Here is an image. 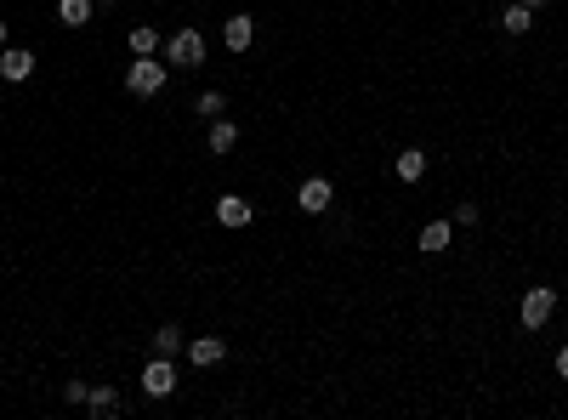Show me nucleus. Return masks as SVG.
<instances>
[{"label":"nucleus","instance_id":"obj_13","mask_svg":"<svg viewBox=\"0 0 568 420\" xmlns=\"http://www.w3.org/2000/svg\"><path fill=\"white\" fill-rule=\"evenodd\" d=\"M392 170H398V182H421V177H426V153H421V148H404Z\"/></svg>","mask_w":568,"mask_h":420},{"label":"nucleus","instance_id":"obj_2","mask_svg":"<svg viewBox=\"0 0 568 420\" xmlns=\"http://www.w3.org/2000/svg\"><path fill=\"white\" fill-rule=\"evenodd\" d=\"M165 63L171 69H199L205 63V35H199V29H177V35L165 40Z\"/></svg>","mask_w":568,"mask_h":420},{"label":"nucleus","instance_id":"obj_10","mask_svg":"<svg viewBox=\"0 0 568 420\" xmlns=\"http://www.w3.org/2000/svg\"><path fill=\"white\" fill-rule=\"evenodd\" d=\"M91 18H97L91 0H57V23H63V29H86Z\"/></svg>","mask_w":568,"mask_h":420},{"label":"nucleus","instance_id":"obj_11","mask_svg":"<svg viewBox=\"0 0 568 420\" xmlns=\"http://www.w3.org/2000/svg\"><path fill=\"white\" fill-rule=\"evenodd\" d=\"M449 239H455V222H426V227H421V251H426V256L449 251Z\"/></svg>","mask_w":568,"mask_h":420},{"label":"nucleus","instance_id":"obj_21","mask_svg":"<svg viewBox=\"0 0 568 420\" xmlns=\"http://www.w3.org/2000/svg\"><path fill=\"white\" fill-rule=\"evenodd\" d=\"M557 375L568 381V347H557Z\"/></svg>","mask_w":568,"mask_h":420},{"label":"nucleus","instance_id":"obj_23","mask_svg":"<svg viewBox=\"0 0 568 420\" xmlns=\"http://www.w3.org/2000/svg\"><path fill=\"white\" fill-rule=\"evenodd\" d=\"M523 6H546V0H523Z\"/></svg>","mask_w":568,"mask_h":420},{"label":"nucleus","instance_id":"obj_8","mask_svg":"<svg viewBox=\"0 0 568 420\" xmlns=\"http://www.w3.org/2000/svg\"><path fill=\"white\" fill-rule=\"evenodd\" d=\"M217 222L222 227H251L256 222V205H251V199H239V194H222L217 199Z\"/></svg>","mask_w":568,"mask_h":420},{"label":"nucleus","instance_id":"obj_15","mask_svg":"<svg viewBox=\"0 0 568 420\" xmlns=\"http://www.w3.org/2000/svg\"><path fill=\"white\" fill-rule=\"evenodd\" d=\"M126 40H131V52H136V57H153V52H160V29H153V23H136Z\"/></svg>","mask_w":568,"mask_h":420},{"label":"nucleus","instance_id":"obj_3","mask_svg":"<svg viewBox=\"0 0 568 420\" xmlns=\"http://www.w3.org/2000/svg\"><path fill=\"white\" fill-rule=\"evenodd\" d=\"M551 313H557V290H546V284H534L523 295V307H517V318H523V330H546Z\"/></svg>","mask_w":568,"mask_h":420},{"label":"nucleus","instance_id":"obj_17","mask_svg":"<svg viewBox=\"0 0 568 420\" xmlns=\"http://www.w3.org/2000/svg\"><path fill=\"white\" fill-rule=\"evenodd\" d=\"M86 403H91V415H97V420L103 415H119V392H114V386H91Z\"/></svg>","mask_w":568,"mask_h":420},{"label":"nucleus","instance_id":"obj_20","mask_svg":"<svg viewBox=\"0 0 568 420\" xmlns=\"http://www.w3.org/2000/svg\"><path fill=\"white\" fill-rule=\"evenodd\" d=\"M63 398H69V403H86V398H91V386H86V381H69V386H63Z\"/></svg>","mask_w":568,"mask_h":420},{"label":"nucleus","instance_id":"obj_4","mask_svg":"<svg viewBox=\"0 0 568 420\" xmlns=\"http://www.w3.org/2000/svg\"><path fill=\"white\" fill-rule=\"evenodd\" d=\"M143 392H148V398H171V392H177V364H171V358L153 352L148 364H143Z\"/></svg>","mask_w":568,"mask_h":420},{"label":"nucleus","instance_id":"obj_5","mask_svg":"<svg viewBox=\"0 0 568 420\" xmlns=\"http://www.w3.org/2000/svg\"><path fill=\"white\" fill-rule=\"evenodd\" d=\"M296 205H301L307 216H325V210L335 205V188H330V177H307V182H301V194H296Z\"/></svg>","mask_w":568,"mask_h":420},{"label":"nucleus","instance_id":"obj_9","mask_svg":"<svg viewBox=\"0 0 568 420\" xmlns=\"http://www.w3.org/2000/svg\"><path fill=\"white\" fill-rule=\"evenodd\" d=\"M251 40H256V23L251 18H244V12H239V18H222V45H227V52H251Z\"/></svg>","mask_w":568,"mask_h":420},{"label":"nucleus","instance_id":"obj_14","mask_svg":"<svg viewBox=\"0 0 568 420\" xmlns=\"http://www.w3.org/2000/svg\"><path fill=\"white\" fill-rule=\"evenodd\" d=\"M529 23H534V6H523V0L500 12V29H506V35H529Z\"/></svg>","mask_w":568,"mask_h":420},{"label":"nucleus","instance_id":"obj_12","mask_svg":"<svg viewBox=\"0 0 568 420\" xmlns=\"http://www.w3.org/2000/svg\"><path fill=\"white\" fill-rule=\"evenodd\" d=\"M153 352H160V358H177V352H188V335H182L177 324H160V330H153Z\"/></svg>","mask_w":568,"mask_h":420},{"label":"nucleus","instance_id":"obj_18","mask_svg":"<svg viewBox=\"0 0 568 420\" xmlns=\"http://www.w3.org/2000/svg\"><path fill=\"white\" fill-rule=\"evenodd\" d=\"M222 108H227V97H222V91H205V97L193 103V114H205V119H222Z\"/></svg>","mask_w":568,"mask_h":420},{"label":"nucleus","instance_id":"obj_19","mask_svg":"<svg viewBox=\"0 0 568 420\" xmlns=\"http://www.w3.org/2000/svg\"><path fill=\"white\" fill-rule=\"evenodd\" d=\"M455 222L472 227V222H478V205H472V199H460V205H455Z\"/></svg>","mask_w":568,"mask_h":420},{"label":"nucleus","instance_id":"obj_22","mask_svg":"<svg viewBox=\"0 0 568 420\" xmlns=\"http://www.w3.org/2000/svg\"><path fill=\"white\" fill-rule=\"evenodd\" d=\"M0 45H6V23H0Z\"/></svg>","mask_w":568,"mask_h":420},{"label":"nucleus","instance_id":"obj_7","mask_svg":"<svg viewBox=\"0 0 568 420\" xmlns=\"http://www.w3.org/2000/svg\"><path fill=\"white\" fill-rule=\"evenodd\" d=\"M29 74H35V52H29V45H0V80H29Z\"/></svg>","mask_w":568,"mask_h":420},{"label":"nucleus","instance_id":"obj_16","mask_svg":"<svg viewBox=\"0 0 568 420\" xmlns=\"http://www.w3.org/2000/svg\"><path fill=\"white\" fill-rule=\"evenodd\" d=\"M239 148V126L234 119H217V126H210V153H234Z\"/></svg>","mask_w":568,"mask_h":420},{"label":"nucleus","instance_id":"obj_6","mask_svg":"<svg viewBox=\"0 0 568 420\" xmlns=\"http://www.w3.org/2000/svg\"><path fill=\"white\" fill-rule=\"evenodd\" d=\"M227 358V341L222 335H188V364L193 369H217Z\"/></svg>","mask_w":568,"mask_h":420},{"label":"nucleus","instance_id":"obj_1","mask_svg":"<svg viewBox=\"0 0 568 420\" xmlns=\"http://www.w3.org/2000/svg\"><path fill=\"white\" fill-rule=\"evenodd\" d=\"M165 80H171V63H153V57H136L126 69V91L131 97H160Z\"/></svg>","mask_w":568,"mask_h":420}]
</instances>
